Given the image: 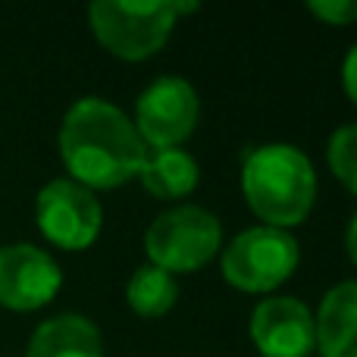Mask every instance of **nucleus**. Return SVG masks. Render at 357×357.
<instances>
[{
	"mask_svg": "<svg viewBox=\"0 0 357 357\" xmlns=\"http://www.w3.org/2000/svg\"><path fill=\"white\" fill-rule=\"evenodd\" d=\"M60 157L73 182L85 188H119L142 173L148 144L119 107L104 98H82L63 116Z\"/></svg>",
	"mask_w": 357,
	"mask_h": 357,
	"instance_id": "nucleus-1",
	"label": "nucleus"
},
{
	"mask_svg": "<svg viewBox=\"0 0 357 357\" xmlns=\"http://www.w3.org/2000/svg\"><path fill=\"white\" fill-rule=\"evenodd\" d=\"M241 188L251 210L273 229L298 226L317 201V173L295 144H260L245 157Z\"/></svg>",
	"mask_w": 357,
	"mask_h": 357,
	"instance_id": "nucleus-2",
	"label": "nucleus"
},
{
	"mask_svg": "<svg viewBox=\"0 0 357 357\" xmlns=\"http://www.w3.org/2000/svg\"><path fill=\"white\" fill-rule=\"evenodd\" d=\"M197 3H173V0H98L88 6L94 38L123 60H148L173 35L176 19L182 13H195Z\"/></svg>",
	"mask_w": 357,
	"mask_h": 357,
	"instance_id": "nucleus-3",
	"label": "nucleus"
},
{
	"mask_svg": "<svg viewBox=\"0 0 357 357\" xmlns=\"http://www.w3.org/2000/svg\"><path fill=\"white\" fill-rule=\"evenodd\" d=\"M222 241V226L210 210L182 204L163 210L148 226L144 248L154 266L167 273H191L213 260Z\"/></svg>",
	"mask_w": 357,
	"mask_h": 357,
	"instance_id": "nucleus-4",
	"label": "nucleus"
},
{
	"mask_svg": "<svg viewBox=\"0 0 357 357\" xmlns=\"http://www.w3.org/2000/svg\"><path fill=\"white\" fill-rule=\"evenodd\" d=\"M298 241L285 229L254 226L229 241L222 251V276L241 291H270L282 285L298 266Z\"/></svg>",
	"mask_w": 357,
	"mask_h": 357,
	"instance_id": "nucleus-5",
	"label": "nucleus"
},
{
	"mask_svg": "<svg viewBox=\"0 0 357 357\" xmlns=\"http://www.w3.org/2000/svg\"><path fill=\"white\" fill-rule=\"evenodd\" d=\"M35 216L44 238L63 251H82L100 232L104 210L91 188L73 178H54L38 191Z\"/></svg>",
	"mask_w": 357,
	"mask_h": 357,
	"instance_id": "nucleus-6",
	"label": "nucleus"
},
{
	"mask_svg": "<svg viewBox=\"0 0 357 357\" xmlns=\"http://www.w3.org/2000/svg\"><path fill=\"white\" fill-rule=\"evenodd\" d=\"M201 100L197 91L178 75H160L135 100V129L148 151L178 148L195 132Z\"/></svg>",
	"mask_w": 357,
	"mask_h": 357,
	"instance_id": "nucleus-7",
	"label": "nucleus"
},
{
	"mask_svg": "<svg viewBox=\"0 0 357 357\" xmlns=\"http://www.w3.org/2000/svg\"><path fill=\"white\" fill-rule=\"evenodd\" d=\"M63 285V273L47 251L35 245L0 248V307L38 310Z\"/></svg>",
	"mask_w": 357,
	"mask_h": 357,
	"instance_id": "nucleus-8",
	"label": "nucleus"
},
{
	"mask_svg": "<svg viewBox=\"0 0 357 357\" xmlns=\"http://www.w3.org/2000/svg\"><path fill=\"white\" fill-rule=\"evenodd\" d=\"M251 339L264 357H307L317 345V326L298 298H266L251 314Z\"/></svg>",
	"mask_w": 357,
	"mask_h": 357,
	"instance_id": "nucleus-9",
	"label": "nucleus"
},
{
	"mask_svg": "<svg viewBox=\"0 0 357 357\" xmlns=\"http://www.w3.org/2000/svg\"><path fill=\"white\" fill-rule=\"evenodd\" d=\"M314 326L323 357H357V279L326 291Z\"/></svg>",
	"mask_w": 357,
	"mask_h": 357,
	"instance_id": "nucleus-10",
	"label": "nucleus"
},
{
	"mask_svg": "<svg viewBox=\"0 0 357 357\" xmlns=\"http://www.w3.org/2000/svg\"><path fill=\"white\" fill-rule=\"evenodd\" d=\"M25 357H104V342L88 317L60 314L31 333Z\"/></svg>",
	"mask_w": 357,
	"mask_h": 357,
	"instance_id": "nucleus-11",
	"label": "nucleus"
},
{
	"mask_svg": "<svg viewBox=\"0 0 357 357\" xmlns=\"http://www.w3.org/2000/svg\"><path fill=\"white\" fill-rule=\"evenodd\" d=\"M197 163L188 151L182 148H163V151H148V160H144L142 185L160 201H178V197L191 195L197 185Z\"/></svg>",
	"mask_w": 357,
	"mask_h": 357,
	"instance_id": "nucleus-12",
	"label": "nucleus"
},
{
	"mask_svg": "<svg viewBox=\"0 0 357 357\" xmlns=\"http://www.w3.org/2000/svg\"><path fill=\"white\" fill-rule=\"evenodd\" d=\"M176 298H178V285L173 273L160 270L154 264L138 266L132 273L129 285H126V301L138 317H163L167 310H173Z\"/></svg>",
	"mask_w": 357,
	"mask_h": 357,
	"instance_id": "nucleus-13",
	"label": "nucleus"
},
{
	"mask_svg": "<svg viewBox=\"0 0 357 357\" xmlns=\"http://www.w3.org/2000/svg\"><path fill=\"white\" fill-rule=\"evenodd\" d=\"M326 157H329L333 173L339 176V182L348 185L357 195V123H348L333 132Z\"/></svg>",
	"mask_w": 357,
	"mask_h": 357,
	"instance_id": "nucleus-14",
	"label": "nucleus"
},
{
	"mask_svg": "<svg viewBox=\"0 0 357 357\" xmlns=\"http://www.w3.org/2000/svg\"><path fill=\"white\" fill-rule=\"evenodd\" d=\"M307 13L329 25H351L357 22V0H310Z\"/></svg>",
	"mask_w": 357,
	"mask_h": 357,
	"instance_id": "nucleus-15",
	"label": "nucleus"
},
{
	"mask_svg": "<svg viewBox=\"0 0 357 357\" xmlns=\"http://www.w3.org/2000/svg\"><path fill=\"white\" fill-rule=\"evenodd\" d=\"M342 82H345V91H348V98L357 104V44L351 50H348V56H345V63H342Z\"/></svg>",
	"mask_w": 357,
	"mask_h": 357,
	"instance_id": "nucleus-16",
	"label": "nucleus"
},
{
	"mask_svg": "<svg viewBox=\"0 0 357 357\" xmlns=\"http://www.w3.org/2000/svg\"><path fill=\"white\" fill-rule=\"evenodd\" d=\"M345 245H348V254H351V260H354V266H357V213H354L351 226H348V238H345Z\"/></svg>",
	"mask_w": 357,
	"mask_h": 357,
	"instance_id": "nucleus-17",
	"label": "nucleus"
}]
</instances>
